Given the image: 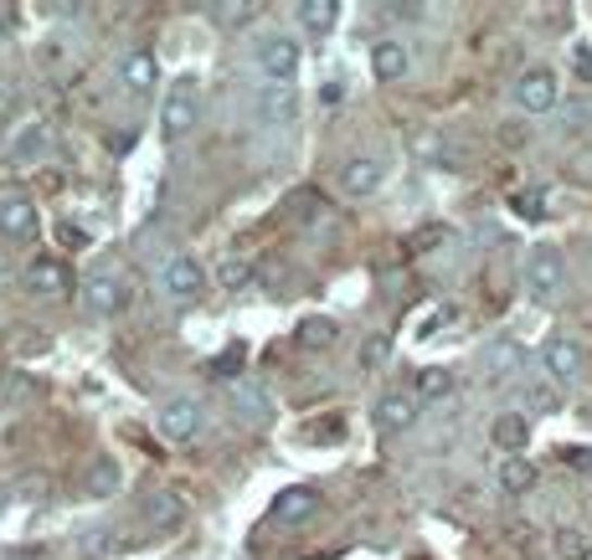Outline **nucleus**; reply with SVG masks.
Wrapping results in <instances>:
<instances>
[{"mask_svg": "<svg viewBox=\"0 0 592 560\" xmlns=\"http://www.w3.org/2000/svg\"><path fill=\"white\" fill-rule=\"evenodd\" d=\"M201 118V82L197 78H176L160 98V135L165 139H186Z\"/></svg>", "mask_w": 592, "mask_h": 560, "instance_id": "nucleus-1", "label": "nucleus"}, {"mask_svg": "<svg viewBox=\"0 0 592 560\" xmlns=\"http://www.w3.org/2000/svg\"><path fill=\"white\" fill-rule=\"evenodd\" d=\"M567 289V263H562V252L552 242H536L526 252V293H531L536 304H556Z\"/></svg>", "mask_w": 592, "mask_h": 560, "instance_id": "nucleus-2", "label": "nucleus"}, {"mask_svg": "<svg viewBox=\"0 0 592 560\" xmlns=\"http://www.w3.org/2000/svg\"><path fill=\"white\" fill-rule=\"evenodd\" d=\"M257 73H263V82H294L299 78V41L289 37V31H268V37L257 41Z\"/></svg>", "mask_w": 592, "mask_h": 560, "instance_id": "nucleus-3", "label": "nucleus"}, {"mask_svg": "<svg viewBox=\"0 0 592 560\" xmlns=\"http://www.w3.org/2000/svg\"><path fill=\"white\" fill-rule=\"evenodd\" d=\"M155 427H160V437H171V443H191V437H201V427H206V411H201L197 396H171L155 411Z\"/></svg>", "mask_w": 592, "mask_h": 560, "instance_id": "nucleus-4", "label": "nucleus"}, {"mask_svg": "<svg viewBox=\"0 0 592 560\" xmlns=\"http://www.w3.org/2000/svg\"><path fill=\"white\" fill-rule=\"evenodd\" d=\"M515 103L526 109V114H552L556 103H562V82H556L552 67H526L520 78H515Z\"/></svg>", "mask_w": 592, "mask_h": 560, "instance_id": "nucleus-5", "label": "nucleus"}, {"mask_svg": "<svg viewBox=\"0 0 592 560\" xmlns=\"http://www.w3.org/2000/svg\"><path fill=\"white\" fill-rule=\"evenodd\" d=\"M541 366H546V376H552L556 386H577L582 370H588V349L577 345L572 334H552L546 349H541Z\"/></svg>", "mask_w": 592, "mask_h": 560, "instance_id": "nucleus-6", "label": "nucleus"}, {"mask_svg": "<svg viewBox=\"0 0 592 560\" xmlns=\"http://www.w3.org/2000/svg\"><path fill=\"white\" fill-rule=\"evenodd\" d=\"M83 304L93 314H118L124 304H129V283H124V272L118 268H93L88 278H83Z\"/></svg>", "mask_w": 592, "mask_h": 560, "instance_id": "nucleus-7", "label": "nucleus"}, {"mask_svg": "<svg viewBox=\"0 0 592 560\" xmlns=\"http://www.w3.org/2000/svg\"><path fill=\"white\" fill-rule=\"evenodd\" d=\"M0 237L11 242H32L37 237V201L21 191H5L0 195Z\"/></svg>", "mask_w": 592, "mask_h": 560, "instance_id": "nucleus-8", "label": "nucleus"}, {"mask_svg": "<svg viewBox=\"0 0 592 560\" xmlns=\"http://www.w3.org/2000/svg\"><path fill=\"white\" fill-rule=\"evenodd\" d=\"M118 78H124V88L129 93H155V82H160V62L150 47H129L124 52V62H118Z\"/></svg>", "mask_w": 592, "mask_h": 560, "instance_id": "nucleus-9", "label": "nucleus"}, {"mask_svg": "<svg viewBox=\"0 0 592 560\" xmlns=\"http://www.w3.org/2000/svg\"><path fill=\"white\" fill-rule=\"evenodd\" d=\"M381 180H387V165L376 155H351L345 165H340V186H345V195H371L381 191Z\"/></svg>", "mask_w": 592, "mask_h": 560, "instance_id": "nucleus-10", "label": "nucleus"}, {"mask_svg": "<svg viewBox=\"0 0 592 560\" xmlns=\"http://www.w3.org/2000/svg\"><path fill=\"white\" fill-rule=\"evenodd\" d=\"M479 366H484V376H490V381H511V376H520V366H526V349L515 345L511 334H500V340H490V345H484Z\"/></svg>", "mask_w": 592, "mask_h": 560, "instance_id": "nucleus-11", "label": "nucleus"}, {"mask_svg": "<svg viewBox=\"0 0 592 560\" xmlns=\"http://www.w3.org/2000/svg\"><path fill=\"white\" fill-rule=\"evenodd\" d=\"M407 67H413V52L402 47L396 37H381L371 47V73H376V82H402L407 78Z\"/></svg>", "mask_w": 592, "mask_h": 560, "instance_id": "nucleus-12", "label": "nucleus"}, {"mask_svg": "<svg viewBox=\"0 0 592 560\" xmlns=\"http://www.w3.org/2000/svg\"><path fill=\"white\" fill-rule=\"evenodd\" d=\"M294 114H299L294 82H268L263 98H257V118H263V124H294Z\"/></svg>", "mask_w": 592, "mask_h": 560, "instance_id": "nucleus-13", "label": "nucleus"}, {"mask_svg": "<svg viewBox=\"0 0 592 560\" xmlns=\"http://www.w3.org/2000/svg\"><path fill=\"white\" fill-rule=\"evenodd\" d=\"M201 283H206V268H201L197 257L180 252V257L165 263V293H171V298H197Z\"/></svg>", "mask_w": 592, "mask_h": 560, "instance_id": "nucleus-14", "label": "nucleus"}, {"mask_svg": "<svg viewBox=\"0 0 592 560\" xmlns=\"http://www.w3.org/2000/svg\"><path fill=\"white\" fill-rule=\"evenodd\" d=\"M315 509H319V494L315 488H304V483H294V488H284L274 499V520L278 524H304V520H315Z\"/></svg>", "mask_w": 592, "mask_h": 560, "instance_id": "nucleus-15", "label": "nucleus"}, {"mask_svg": "<svg viewBox=\"0 0 592 560\" xmlns=\"http://www.w3.org/2000/svg\"><path fill=\"white\" fill-rule=\"evenodd\" d=\"M413 422H417V396L413 391H407V396L392 391V396L376 402V427H381V432H407Z\"/></svg>", "mask_w": 592, "mask_h": 560, "instance_id": "nucleus-16", "label": "nucleus"}, {"mask_svg": "<svg viewBox=\"0 0 592 560\" xmlns=\"http://www.w3.org/2000/svg\"><path fill=\"white\" fill-rule=\"evenodd\" d=\"M47 155H52V129H47V124L16 129V139H11V160H16V165H41Z\"/></svg>", "mask_w": 592, "mask_h": 560, "instance_id": "nucleus-17", "label": "nucleus"}, {"mask_svg": "<svg viewBox=\"0 0 592 560\" xmlns=\"http://www.w3.org/2000/svg\"><path fill=\"white\" fill-rule=\"evenodd\" d=\"M490 437L494 447H505V453H526V443H531V417L526 411H505V417H494L490 422Z\"/></svg>", "mask_w": 592, "mask_h": 560, "instance_id": "nucleus-18", "label": "nucleus"}, {"mask_svg": "<svg viewBox=\"0 0 592 560\" xmlns=\"http://www.w3.org/2000/svg\"><path fill=\"white\" fill-rule=\"evenodd\" d=\"M26 283H32V293H41V298H62V293H73V278H67L52 257H37V263L26 268Z\"/></svg>", "mask_w": 592, "mask_h": 560, "instance_id": "nucleus-19", "label": "nucleus"}, {"mask_svg": "<svg viewBox=\"0 0 592 560\" xmlns=\"http://www.w3.org/2000/svg\"><path fill=\"white\" fill-rule=\"evenodd\" d=\"M144 520H150V530H155V535H165V530H180V524H186V499H180V494H155V499L144 504Z\"/></svg>", "mask_w": 592, "mask_h": 560, "instance_id": "nucleus-20", "label": "nucleus"}, {"mask_svg": "<svg viewBox=\"0 0 592 560\" xmlns=\"http://www.w3.org/2000/svg\"><path fill=\"white\" fill-rule=\"evenodd\" d=\"M299 26L310 31V37H325V31H336L340 21V0H299Z\"/></svg>", "mask_w": 592, "mask_h": 560, "instance_id": "nucleus-21", "label": "nucleus"}, {"mask_svg": "<svg viewBox=\"0 0 592 560\" xmlns=\"http://www.w3.org/2000/svg\"><path fill=\"white\" fill-rule=\"evenodd\" d=\"M494 479H500L505 494H531L536 488V463L531 458H520V453H515V458H500V473H494Z\"/></svg>", "mask_w": 592, "mask_h": 560, "instance_id": "nucleus-22", "label": "nucleus"}, {"mask_svg": "<svg viewBox=\"0 0 592 560\" xmlns=\"http://www.w3.org/2000/svg\"><path fill=\"white\" fill-rule=\"evenodd\" d=\"M449 391H454V370L428 366V370H417V376H413V396H417V402H443Z\"/></svg>", "mask_w": 592, "mask_h": 560, "instance_id": "nucleus-23", "label": "nucleus"}, {"mask_svg": "<svg viewBox=\"0 0 592 560\" xmlns=\"http://www.w3.org/2000/svg\"><path fill=\"white\" fill-rule=\"evenodd\" d=\"M232 406L237 411H242V417H248V422H268V417H274V406H268V396H263V391L257 386H248V381H237L232 386Z\"/></svg>", "mask_w": 592, "mask_h": 560, "instance_id": "nucleus-24", "label": "nucleus"}, {"mask_svg": "<svg viewBox=\"0 0 592 560\" xmlns=\"http://www.w3.org/2000/svg\"><path fill=\"white\" fill-rule=\"evenodd\" d=\"M118 483H124V473H118L114 458H93V463H88V494H93V499H109Z\"/></svg>", "mask_w": 592, "mask_h": 560, "instance_id": "nucleus-25", "label": "nucleus"}, {"mask_svg": "<svg viewBox=\"0 0 592 560\" xmlns=\"http://www.w3.org/2000/svg\"><path fill=\"white\" fill-rule=\"evenodd\" d=\"M217 283H222L227 293H242L248 283H253V263H248V257H237V252H232V257H222Z\"/></svg>", "mask_w": 592, "mask_h": 560, "instance_id": "nucleus-26", "label": "nucleus"}, {"mask_svg": "<svg viewBox=\"0 0 592 560\" xmlns=\"http://www.w3.org/2000/svg\"><path fill=\"white\" fill-rule=\"evenodd\" d=\"M556 406H562V391H556V381H531V386H526V411H536V417H552Z\"/></svg>", "mask_w": 592, "mask_h": 560, "instance_id": "nucleus-27", "label": "nucleus"}, {"mask_svg": "<svg viewBox=\"0 0 592 560\" xmlns=\"http://www.w3.org/2000/svg\"><path fill=\"white\" fill-rule=\"evenodd\" d=\"M299 345L304 349H330L336 345V319H304V324H299Z\"/></svg>", "mask_w": 592, "mask_h": 560, "instance_id": "nucleus-28", "label": "nucleus"}, {"mask_svg": "<svg viewBox=\"0 0 592 560\" xmlns=\"http://www.w3.org/2000/svg\"><path fill=\"white\" fill-rule=\"evenodd\" d=\"M556 556L562 560H592V540L582 535V530H562V535H556Z\"/></svg>", "mask_w": 592, "mask_h": 560, "instance_id": "nucleus-29", "label": "nucleus"}, {"mask_svg": "<svg viewBox=\"0 0 592 560\" xmlns=\"http://www.w3.org/2000/svg\"><path fill=\"white\" fill-rule=\"evenodd\" d=\"M253 16H257V5H217V11H212L217 26H248Z\"/></svg>", "mask_w": 592, "mask_h": 560, "instance_id": "nucleus-30", "label": "nucleus"}, {"mask_svg": "<svg viewBox=\"0 0 592 560\" xmlns=\"http://www.w3.org/2000/svg\"><path fill=\"white\" fill-rule=\"evenodd\" d=\"M567 62H572V73L582 82H592V47L588 41H572V52H567Z\"/></svg>", "mask_w": 592, "mask_h": 560, "instance_id": "nucleus-31", "label": "nucleus"}, {"mask_svg": "<svg viewBox=\"0 0 592 560\" xmlns=\"http://www.w3.org/2000/svg\"><path fill=\"white\" fill-rule=\"evenodd\" d=\"M242 355H248V349L242 345H227L217 355V360H212V376H227V370H242Z\"/></svg>", "mask_w": 592, "mask_h": 560, "instance_id": "nucleus-32", "label": "nucleus"}, {"mask_svg": "<svg viewBox=\"0 0 592 560\" xmlns=\"http://www.w3.org/2000/svg\"><path fill=\"white\" fill-rule=\"evenodd\" d=\"M541 206H546V195H541V191H520V195H515V212L531 216V221H536V216H546Z\"/></svg>", "mask_w": 592, "mask_h": 560, "instance_id": "nucleus-33", "label": "nucleus"}, {"mask_svg": "<svg viewBox=\"0 0 592 560\" xmlns=\"http://www.w3.org/2000/svg\"><path fill=\"white\" fill-rule=\"evenodd\" d=\"M562 463H567V468H582V473H592V447H567V453H562Z\"/></svg>", "mask_w": 592, "mask_h": 560, "instance_id": "nucleus-34", "label": "nucleus"}, {"mask_svg": "<svg viewBox=\"0 0 592 560\" xmlns=\"http://www.w3.org/2000/svg\"><path fill=\"white\" fill-rule=\"evenodd\" d=\"M361 360H366V366H381V360H387V340L376 334L371 345H366V355H361Z\"/></svg>", "mask_w": 592, "mask_h": 560, "instance_id": "nucleus-35", "label": "nucleus"}, {"mask_svg": "<svg viewBox=\"0 0 592 560\" xmlns=\"http://www.w3.org/2000/svg\"><path fill=\"white\" fill-rule=\"evenodd\" d=\"M47 494V479H26L21 483V499H41Z\"/></svg>", "mask_w": 592, "mask_h": 560, "instance_id": "nucleus-36", "label": "nucleus"}, {"mask_svg": "<svg viewBox=\"0 0 592 560\" xmlns=\"http://www.w3.org/2000/svg\"><path fill=\"white\" fill-rule=\"evenodd\" d=\"M5 37H11V16L0 11V47H5Z\"/></svg>", "mask_w": 592, "mask_h": 560, "instance_id": "nucleus-37", "label": "nucleus"}, {"mask_svg": "<svg viewBox=\"0 0 592 560\" xmlns=\"http://www.w3.org/2000/svg\"><path fill=\"white\" fill-rule=\"evenodd\" d=\"M0 278H5V263H0Z\"/></svg>", "mask_w": 592, "mask_h": 560, "instance_id": "nucleus-38", "label": "nucleus"}]
</instances>
